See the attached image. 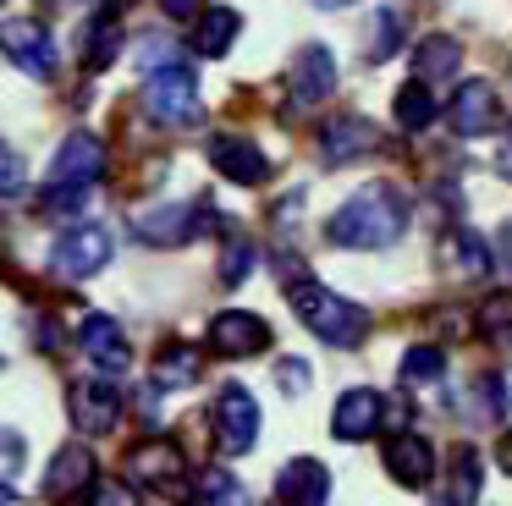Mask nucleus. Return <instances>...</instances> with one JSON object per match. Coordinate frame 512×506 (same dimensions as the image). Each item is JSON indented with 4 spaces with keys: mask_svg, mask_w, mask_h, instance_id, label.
I'll return each instance as SVG.
<instances>
[{
    "mask_svg": "<svg viewBox=\"0 0 512 506\" xmlns=\"http://www.w3.org/2000/svg\"><path fill=\"white\" fill-rule=\"evenodd\" d=\"M496 248H501V264H507V270H512V220H507V226H501Z\"/></svg>",
    "mask_w": 512,
    "mask_h": 506,
    "instance_id": "ea45409f",
    "label": "nucleus"
},
{
    "mask_svg": "<svg viewBox=\"0 0 512 506\" xmlns=\"http://www.w3.org/2000/svg\"><path fill=\"white\" fill-rule=\"evenodd\" d=\"M193 495H199V506H248V490L226 468H210L199 484H193Z\"/></svg>",
    "mask_w": 512,
    "mask_h": 506,
    "instance_id": "c85d7f7f",
    "label": "nucleus"
},
{
    "mask_svg": "<svg viewBox=\"0 0 512 506\" xmlns=\"http://www.w3.org/2000/svg\"><path fill=\"white\" fill-rule=\"evenodd\" d=\"M116 50H122V17L94 11L89 28H83V66H89V72H105V66L116 61Z\"/></svg>",
    "mask_w": 512,
    "mask_h": 506,
    "instance_id": "b1692460",
    "label": "nucleus"
},
{
    "mask_svg": "<svg viewBox=\"0 0 512 506\" xmlns=\"http://www.w3.org/2000/svg\"><path fill=\"white\" fill-rule=\"evenodd\" d=\"M39 6H67V0H39Z\"/></svg>",
    "mask_w": 512,
    "mask_h": 506,
    "instance_id": "a18cd8bd",
    "label": "nucleus"
},
{
    "mask_svg": "<svg viewBox=\"0 0 512 506\" xmlns=\"http://www.w3.org/2000/svg\"><path fill=\"white\" fill-rule=\"evenodd\" d=\"M105 176V143L94 132H67L50 160V182H72V187H94Z\"/></svg>",
    "mask_w": 512,
    "mask_h": 506,
    "instance_id": "9d476101",
    "label": "nucleus"
},
{
    "mask_svg": "<svg viewBox=\"0 0 512 506\" xmlns=\"http://www.w3.org/2000/svg\"><path fill=\"white\" fill-rule=\"evenodd\" d=\"M320 149H325V160H353V154L386 149V132L369 127L364 116H331L320 127Z\"/></svg>",
    "mask_w": 512,
    "mask_h": 506,
    "instance_id": "dca6fc26",
    "label": "nucleus"
},
{
    "mask_svg": "<svg viewBox=\"0 0 512 506\" xmlns=\"http://www.w3.org/2000/svg\"><path fill=\"white\" fill-rule=\"evenodd\" d=\"M336 88V61L325 44H309V50H298V61H292V105H320V99H331Z\"/></svg>",
    "mask_w": 512,
    "mask_h": 506,
    "instance_id": "f3484780",
    "label": "nucleus"
},
{
    "mask_svg": "<svg viewBox=\"0 0 512 506\" xmlns=\"http://www.w3.org/2000/svg\"><path fill=\"white\" fill-rule=\"evenodd\" d=\"M83 204H89V187H72V182H50L45 193H39V215H50V220L83 215Z\"/></svg>",
    "mask_w": 512,
    "mask_h": 506,
    "instance_id": "c756f323",
    "label": "nucleus"
},
{
    "mask_svg": "<svg viewBox=\"0 0 512 506\" xmlns=\"http://www.w3.org/2000/svg\"><path fill=\"white\" fill-rule=\"evenodd\" d=\"M452 264H457L463 275H474V281H479V275L496 264V253H490V242L479 237V231H452Z\"/></svg>",
    "mask_w": 512,
    "mask_h": 506,
    "instance_id": "cd10ccee",
    "label": "nucleus"
},
{
    "mask_svg": "<svg viewBox=\"0 0 512 506\" xmlns=\"http://www.w3.org/2000/svg\"><path fill=\"white\" fill-rule=\"evenodd\" d=\"M188 479V462H182V446L166 435H149L127 451V484L138 490H155V484H177Z\"/></svg>",
    "mask_w": 512,
    "mask_h": 506,
    "instance_id": "1a4fd4ad",
    "label": "nucleus"
},
{
    "mask_svg": "<svg viewBox=\"0 0 512 506\" xmlns=\"http://www.w3.org/2000/svg\"><path fill=\"white\" fill-rule=\"evenodd\" d=\"M468 402H474V413L501 418L507 413V385H501L496 374H485V380H474V396H468Z\"/></svg>",
    "mask_w": 512,
    "mask_h": 506,
    "instance_id": "473e14b6",
    "label": "nucleus"
},
{
    "mask_svg": "<svg viewBox=\"0 0 512 506\" xmlns=\"http://www.w3.org/2000/svg\"><path fill=\"white\" fill-rule=\"evenodd\" d=\"M386 468L402 490H424V484L435 479V446L424 435H397L386 446Z\"/></svg>",
    "mask_w": 512,
    "mask_h": 506,
    "instance_id": "a211bd4d",
    "label": "nucleus"
},
{
    "mask_svg": "<svg viewBox=\"0 0 512 506\" xmlns=\"http://www.w3.org/2000/svg\"><path fill=\"white\" fill-rule=\"evenodd\" d=\"M237 28H243V17H237L232 6L199 11V28H193V55H204V61H221V55L237 44Z\"/></svg>",
    "mask_w": 512,
    "mask_h": 506,
    "instance_id": "412c9836",
    "label": "nucleus"
},
{
    "mask_svg": "<svg viewBox=\"0 0 512 506\" xmlns=\"http://www.w3.org/2000/svg\"><path fill=\"white\" fill-rule=\"evenodd\" d=\"M496 171H501V176H507V182H512V127L501 132V143H496Z\"/></svg>",
    "mask_w": 512,
    "mask_h": 506,
    "instance_id": "58836bf2",
    "label": "nucleus"
},
{
    "mask_svg": "<svg viewBox=\"0 0 512 506\" xmlns=\"http://www.w3.org/2000/svg\"><path fill=\"white\" fill-rule=\"evenodd\" d=\"M17 187H23V160L12 149H0V198L17 193Z\"/></svg>",
    "mask_w": 512,
    "mask_h": 506,
    "instance_id": "e433bc0d",
    "label": "nucleus"
},
{
    "mask_svg": "<svg viewBox=\"0 0 512 506\" xmlns=\"http://www.w3.org/2000/svg\"><path fill=\"white\" fill-rule=\"evenodd\" d=\"M457 61H463V44H457L452 33H435V39L419 44V55H413V72H419V83H435V77H452Z\"/></svg>",
    "mask_w": 512,
    "mask_h": 506,
    "instance_id": "a878e982",
    "label": "nucleus"
},
{
    "mask_svg": "<svg viewBox=\"0 0 512 506\" xmlns=\"http://www.w3.org/2000/svg\"><path fill=\"white\" fill-rule=\"evenodd\" d=\"M83 495H89V506H138V495L127 479H94Z\"/></svg>",
    "mask_w": 512,
    "mask_h": 506,
    "instance_id": "72a5a7b5",
    "label": "nucleus"
},
{
    "mask_svg": "<svg viewBox=\"0 0 512 506\" xmlns=\"http://www.w3.org/2000/svg\"><path fill=\"white\" fill-rule=\"evenodd\" d=\"M160 11L177 17V22H188V17H199V11H204V0H160Z\"/></svg>",
    "mask_w": 512,
    "mask_h": 506,
    "instance_id": "4c0bfd02",
    "label": "nucleus"
},
{
    "mask_svg": "<svg viewBox=\"0 0 512 506\" xmlns=\"http://www.w3.org/2000/svg\"><path fill=\"white\" fill-rule=\"evenodd\" d=\"M287 303H292V314H298L320 341H331V347H358V341L369 336V314H364V308H358L353 297L320 286V281H292L287 286Z\"/></svg>",
    "mask_w": 512,
    "mask_h": 506,
    "instance_id": "f03ea898",
    "label": "nucleus"
},
{
    "mask_svg": "<svg viewBox=\"0 0 512 506\" xmlns=\"http://www.w3.org/2000/svg\"><path fill=\"white\" fill-rule=\"evenodd\" d=\"M78 347L89 352L100 369H111V374H122L127 369V341H122V325H116L111 314H89L78 325Z\"/></svg>",
    "mask_w": 512,
    "mask_h": 506,
    "instance_id": "aec40b11",
    "label": "nucleus"
},
{
    "mask_svg": "<svg viewBox=\"0 0 512 506\" xmlns=\"http://www.w3.org/2000/svg\"><path fill=\"white\" fill-rule=\"evenodd\" d=\"M408 231V193L397 182H364L353 198L336 204V215L325 220V237L336 248H391V242Z\"/></svg>",
    "mask_w": 512,
    "mask_h": 506,
    "instance_id": "f257e3e1",
    "label": "nucleus"
},
{
    "mask_svg": "<svg viewBox=\"0 0 512 506\" xmlns=\"http://www.w3.org/2000/svg\"><path fill=\"white\" fill-rule=\"evenodd\" d=\"M446 374V352L441 347H413L408 358H402V380L408 385H430Z\"/></svg>",
    "mask_w": 512,
    "mask_h": 506,
    "instance_id": "2f4dec72",
    "label": "nucleus"
},
{
    "mask_svg": "<svg viewBox=\"0 0 512 506\" xmlns=\"http://www.w3.org/2000/svg\"><path fill=\"white\" fill-rule=\"evenodd\" d=\"M446 121H452L457 138H479V132L496 127V88L485 83V77H468V83H457L452 105H446Z\"/></svg>",
    "mask_w": 512,
    "mask_h": 506,
    "instance_id": "ddd939ff",
    "label": "nucleus"
},
{
    "mask_svg": "<svg viewBox=\"0 0 512 506\" xmlns=\"http://www.w3.org/2000/svg\"><path fill=\"white\" fill-rule=\"evenodd\" d=\"M89 6H94V11H105V17H122L127 0H89Z\"/></svg>",
    "mask_w": 512,
    "mask_h": 506,
    "instance_id": "79ce46f5",
    "label": "nucleus"
},
{
    "mask_svg": "<svg viewBox=\"0 0 512 506\" xmlns=\"http://www.w3.org/2000/svg\"><path fill=\"white\" fill-rule=\"evenodd\" d=\"M391 116H397V127L402 132H424L435 116H441V105H435V94H430V83H402L397 88V99H391Z\"/></svg>",
    "mask_w": 512,
    "mask_h": 506,
    "instance_id": "393cba45",
    "label": "nucleus"
},
{
    "mask_svg": "<svg viewBox=\"0 0 512 506\" xmlns=\"http://www.w3.org/2000/svg\"><path fill=\"white\" fill-rule=\"evenodd\" d=\"M402 39H408V22H402V11H397V6H380L375 17H369V44H364V55H369V61H391V55L402 50Z\"/></svg>",
    "mask_w": 512,
    "mask_h": 506,
    "instance_id": "bb28decb",
    "label": "nucleus"
},
{
    "mask_svg": "<svg viewBox=\"0 0 512 506\" xmlns=\"http://www.w3.org/2000/svg\"><path fill=\"white\" fill-rule=\"evenodd\" d=\"M199 374H204L199 347H188V341H166V347L155 352V374H149V380H155L160 391H177V385H193Z\"/></svg>",
    "mask_w": 512,
    "mask_h": 506,
    "instance_id": "4be33fe9",
    "label": "nucleus"
},
{
    "mask_svg": "<svg viewBox=\"0 0 512 506\" xmlns=\"http://www.w3.org/2000/svg\"><path fill=\"white\" fill-rule=\"evenodd\" d=\"M479 484H485L479 451H474V446H457V451H452V468H446V495H441V506H474V501H479Z\"/></svg>",
    "mask_w": 512,
    "mask_h": 506,
    "instance_id": "5701e85b",
    "label": "nucleus"
},
{
    "mask_svg": "<svg viewBox=\"0 0 512 506\" xmlns=\"http://www.w3.org/2000/svg\"><path fill=\"white\" fill-rule=\"evenodd\" d=\"M325 490H331V473L314 457H292L287 468L276 473V501L281 506H320Z\"/></svg>",
    "mask_w": 512,
    "mask_h": 506,
    "instance_id": "6ab92c4d",
    "label": "nucleus"
},
{
    "mask_svg": "<svg viewBox=\"0 0 512 506\" xmlns=\"http://www.w3.org/2000/svg\"><path fill=\"white\" fill-rule=\"evenodd\" d=\"M380 418H386V396L369 391V385H358V391H342V402H336L331 435L336 440H369L380 429Z\"/></svg>",
    "mask_w": 512,
    "mask_h": 506,
    "instance_id": "2eb2a0df",
    "label": "nucleus"
},
{
    "mask_svg": "<svg viewBox=\"0 0 512 506\" xmlns=\"http://www.w3.org/2000/svg\"><path fill=\"white\" fill-rule=\"evenodd\" d=\"M50 264H56V275H67V281H89V275H100L105 264H111V237H105V226H89V220H83V226L61 231Z\"/></svg>",
    "mask_w": 512,
    "mask_h": 506,
    "instance_id": "6e6552de",
    "label": "nucleus"
},
{
    "mask_svg": "<svg viewBox=\"0 0 512 506\" xmlns=\"http://www.w3.org/2000/svg\"><path fill=\"white\" fill-rule=\"evenodd\" d=\"M127 226H133V237L149 242V248H182V242L204 237L215 220L204 215V204H144V209L127 215Z\"/></svg>",
    "mask_w": 512,
    "mask_h": 506,
    "instance_id": "20e7f679",
    "label": "nucleus"
},
{
    "mask_svg": "<svg viewBox=\"0 0 512 506\" xmlns=\"http://www.w3.org/2000/svg\"><path fill=\"white\" fill-rule=\"evenodd\" d=\"M0 506H12V490H6V484H0Z\"/></svg>",
    "mask_w": 512,
    "mask_h": 506,
    "instance_id": "c03bdc74",
    "label": "nucleus"
},
{
    "mask_svg": "<svg viewBox=\"0 0 512 506\" xmlns=\"http://www.w3.org/2000/svg\"><path fill=\"white\" fill-rule=\"evenodd\" d=\"M144 110L160 121V127H199V121H204L199 72H193L188 61H160V66H149Z\"/></svg>",
    "mask_w": 512,
    "mask_h": 506,
    "instance_id": "7ed1b4c3",
    "label": "nucleus"
},
{
    "mask_svg": "<svg viewBox=\"0 0 512 506\" xmlns=\"http://www.w3.org/2000/svg\"><path fill=\"white\" fill-rule=\"evenodd\" d=\"M67 407H72V424L83 435H105V429L122 424V385L105 380V374H89V380H72L67 391Z\"/></svg>",
    "mask_w": 512,
    "mask_h": 506,
    "instance_id": "0eeeda50",
    "label": "nucleus"
},
{
    "mask_svg": "<svg viewBox=\"0 0 512 506\" xmlns=\"http://www.w3.org/2000/svg\"><path fill=\"white\" fill-rule=\"evenodd\" d=\"M496 462H501V468H507V473H512V429H507V435H501V440H496Z\"/></svg>",
    "mask_w": 512,
    "mask_h": 506,
    "instance_id": "a19ab883",
    "label": "nucleus"
},
{
    "mask_svg": "<svg viewBox=\"0 0 512 506\" xmlns=\"http://www.w3.org/2000/svg\"><path fill=\"white\" fill-rule=\"evenodd\" d=\"M248 264H254V248H248V242H232V248H226V264H221V281L237 286L248 275Z\"/></svg>",
    "mask_w": 512,
    "mask_h": 506,
    "instance_id": "f704fd0d",
    "label": "nucleus"
},
{
    "mask_svg": "<svg viewBox=\"0 0 512 506\" xmlns=\"http://www.w3.org/2000/svg\"><path fill=\"white\" fill-rule=\"evenodd\" d=\"M309 380H314V374H309V363H303V358H281V391L298 396Z\"/></svg>",
    "mask_w": 512,
    "mask_h": 506,
    "instance_id": "c9c22d12",
    "label": "nucleus"
},
{
    "mask_svg": "<svg viewBox=\"0 0 512 506\" xmlns=\"http://www.w3.org/2000/svg\"><path fill=\"white\" fill-rule=\"evenodd\" d=\"M210 347L221 358H254V352L270 347V325L248 308H226V314L210 319Z\"/></svg>",
    "mask_w": 512,
    "mask_h": 506,
    "instance_id": "9b49d317",
    "label": "nucleus"
},
{
    "mask_svg": "<svg viewBox=\"0 0 512 506\" xmlns=\"http://www.w3.org/2000/svg\"><path fill=\"white\" fill-rule=\"evenodd\" d=\"M479 330H485L496 347L512 352V292H496L485 297V308H479Z\"/></svg>",
    "mask_w": 512,
    "mask_h": 506,
    "instance_id": "7c9ffc66",
    "label": "nucleus"
},
{
    "mask_svg": "<svg viewBox=\"0 0 512 506\" xmlns=\"http://www.w3.org/2000/svg\"><path fill=\"white\" fill-rule=\"evenodd\" d=\"M0 55L28 77H56V39L34 17H6L0 22Z\"/></svg>",
    "mask_w": 512,
    "mask_h": 506,
    "instance_id": "39448f33",
    "label": "nucleus"
},
{
    "mask_svg": "<svg viewBox=\"0 0 512 506\" xmlns=\"http://www.w3.org/2000/svg\"><path fill=\"white\" fill-rule=\"evenodd\" d=\"M314 6H325V11H336V6H353V0H314Z\"/></svg>",
    "mask_w": 512,
    "mask_h": 506,
    "instance_id": "37998d69",
    "label": "nucleus"
},
{
    "mask_svg": "<svg viewBox=\"0 0 512 506\" xmlns=\"http://www.w3.org/2000/svg\"><path fill=\"white\" fill-rule=\"evenodd\" d=\"M210 165L226 176V182H237V187H259V182L270 176L265 149H259L254 138H237V132H221V138H210Z\"/></svg>",
    "mask_w": 512,
    "mask_h": 506,
    "instance_id": "f8f14e48",
    "label": "nucleus"
},
{
    "mask_svg": "<svg viewBox=\"0 0 512 506\" xmlns=\"http://www.w3.org/2000/svg\"><path fill=\"white\" fill-rule=\"evenodd\" d=\"M210 418H215V451H221V457H243L259 440V402L243 385H221Z\"/></svg>",
    "mask_w": 512,
    "mask_h": 506,
    "instance_id": "423d86ee",
    "label": "nucleus"
},
{
    "mask_svg": "<svg viewBox=\"0 0 512 506\" xmlns=\"http://www.w3.org/2000/svg\"><path fill=\"white\" fill-rule=\"evenodd\" d=\"M89 484H94V451L89 446H61L56 457H50L39 490H45V501H72V495H83Z\"/></svg>",
    "mask_w": 512,
    "mask_h": 506,
    "instance_id": "4468645a",
    "label": "nucleus"
}]
</instances>
